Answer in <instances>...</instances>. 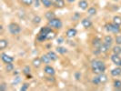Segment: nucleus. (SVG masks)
<instances>
[{"label": "nucleus", "instance_id": "12", "mask_svg": "<svg viewBox=\"0 0 121 91\" xmlns=\"http://www.w3.org/2000/svg\"><path fill=\"white\" fill-rule=\"evenodd\" d=\"M81 25L85 27V28H90L91 26H92V21H91L89 18H83L82 20H81Z\"/></svg>", "mask_w": 121, "mask_h": 91}, {"label": "nucleus", "instance_id": "33", "mask_svg": "<svg viewBox=\"0 0 121 91\" xmlns=\"http://www.w3.org/2000/svg\"><path fill=\"white\" fill-rule=\"evenodd\" d=\"M30 73H31V67L29 66L24 67V68H23V74H25L26 76H27V75H30Z\"/></svg>", "mask_w": 121, "mask_h": 91}, {"label": "nucleus", "instance_id": "41", "mask_svg": "<svg viewBox=\"0 0 121 91\" xmlns=\"http://www.w3.org/2000/svg\"><path fill=\"white\" fill-rule=\"evenodd\" d=\"M80 77H81V74H80V73H76V79L78 80V79L80 78Z\"/></svg>", "mask_w": 121, "mask_h": 91}, {"label": "nucleus", "instance_id": "24", "mask_svg": "<svg viewBox=\"0 0 121 91\" xmlns=\"http://www.w3.org/2000/svg\"><path fill=\"white\" fill-rule=\"evenodd\" d=\"M56 53H58L60 55H64L67 53V49L66 48H64V47H57L56 48Z\"/></svg>", "mask_w": 121, "mask_h": 91}, {"label": "nucleus", "instance_id": "18", "mask_svg": "<svg viewBox=\"0 0 121 91\" xmlns=\"http://www.w3.org/2000/svg\"><path fill=\"white\" fill-rule=\"evenodd\" d=\"M48 56L50 57V59L52 61H56L58 59V56H57L56 53L54 52V51H48Z\"/></svg>", "mask_w": 121, "mask_h": 91}, {"label": "nucleus", "instance_id": "3", "mask_svg": "<svg viewBox=\"0 0 121 91\" xmlns=\"http://www.w3.org/2000/svg\"><path fill=\"white\" fill-rule=\"evenodd\" d=\"M48 26H51L52 28H55L56 30H59L63 27V22L61 21L60 18H57V17H55L51 20H48Z\"/></svg>", "mask_w": 121, "mask_h": 91}, {"label": "nucleus", "instance_id": "21", "mask_svg": "<svg viewBox=\"0 0 121 91\" xmlns=\"http://www.w3.org/2000/svg\"><path fill=\"white\" fill-rule=\"evenodd\" d=\"M41 4L46 8H49V7L53 6V4H52V1L51 0H41Z\"/></svg>", "mask_w": 121, "mask_h": 91}, {"label": "nucleus", "instance_id": "7", "mask_svg": "<svg viewBox=\"0 0 121 91\" xmlns=\"http://www.w3.org/2000/svg\"><path fill=\"white\" fill-rule=\"evenodd\" d=\"M110 58H111V61L113 62L114 65H116L117 67H121V57L119 56V55L113 54Z\"/></svg>", "mask_w": 121, "mask_h": 91}, {"label": "nucleus", "instance_id": "29", "mask_svg": "<svg viewBox=\"0 0 121 91\" xmlns=\"http://www.w3.org/2000/svg\"><path fill=\"white\" fill-rule=\"evenodd\" d=\"M92 83L94 84V85H99V84H101V81H100V78H99V77H98V75L96 76V77H94L93 78H92Z\"/></svg>", "mask_w": 121, "mask_h": 91}, {"label": "nucleus", "instance_id": "1", "mask_svg": "<svg viewBox=\"0 0 121 91\" xmlns=\"http://www.w3.org/2000/svg\"><path fill=\"white\" fill-rule=\"evenodd\" d=\"M90 67L92 72L94 74H97V75H99L101 73H105L106 68H107L105 63L99 59H94V60L91 61Z\"/></svg>", "mask_w": 121, "mask_h": 91}, {"label": "nucleus", "instance_id": "15", "mask_svg": "<svg viewBox=\"0 0 121 91\" xmlns=\"http://www.w3.org/2000/svg\"><path fill=\"white\" fill-rule=\"evenodd\" d=\"M110 74L112 77H119L121 75V67H117L115 68H113L111 71H110Z\"/></svg>", "mask_w": 121, "mask_h": 91}, {"label": "nucleus", "instance_id": "17", "mask_svg": "<svg viewBox=\"0 0 121 91\" xmlns=\"http://www.w3.org/2000/svg\"><path fill=\"white\" fill-rule=\"evenodd\" d=\"M40 58H41V60L44 64H46V65H48L49 63L51 62V59H50V57L48 56V54H43L41 56H40Z\"/></svg>", "mask_w": 121, "mask_h": 91}, {"label": "nucleus", "instance_id": "11", "mask_svg": "<svg viewBox=\"0 0 121 91\" xmlns=\"http://www.w3.org/2000/svg\"><path fill=\"white\" fill-rule=\"evenodd\" d=\"M78 34V31L76 28H69L67 30V33H66V36H67V38H73L77 36Z\"/></svg>", "mask_w": 121, "mask_h": 91}, {"label": "nucleus", "instance_id": "25", "mask_svg": "<svg viewBox=\"0 0 121 91\" xmlns=\"http://www.w3.org/2000/svg\"><path fill=\"white\" fill-rule=\"evenodd\" d=\"M98 77H99L100 81H101V83H102V84L106 83V82H108V76H107L105 73H101V74H99V75H98Z\"/></svg>", "mask_w": 121, "mask_h": 91}, {"label": "nucleus", "instance_id": "40", "mask_svg": "<svg viewBox=\"0 0 121 91\" xmlns=\"http://www.w3.org/2000/svg\"><path fill=\"white\" fill-rule=\"evenodd\" d=\"M18 82H20V78H19V77H17V78H16V81H14L13 84H14V83H15V84H17Z\"/></svg>", "mask_w": 121, "mask_h": 91}, {"label": "nucleus", "instance_id": "23", "mask_svg": "<svg viewBox=\"0 0 121 91\" xmlns=\"http://www.w3.org/2000/svg\"><path fill=\"white\" fill-rule=\"evenodd\" d=\"M8 46V41L6 39H0V49L3 50Z\"/></svg>", "mask_w": 121, "mask_h": 91}, {"label": "nucleus", "instance_id": "13", "mask_svg": "<svg viewBox=\"0 0 121 91\" xmlns=\"http://www.w3.org/2000/svg\"><path fill=\"white\" fill-rule=\"evenodd\" d=\"M42 60L40 57H36L32 60V66L35 67V68H39L42 65Z\"/></svg>", "mask_w": 121, "mask_h": 91}, {"label": "nucleus", "instance_id": "36", "mask_svg": "<svg viewBox=\"0 0 121 91\" xmlns=\"http://www.w3.org/2000/svg\"><path fill=\"white\" fill-rule=\"evenodd\" d=\"M115 42H116V44H117V45H119V46L121 45V36H120V35H118V36H116Z\"/></svg>", "mask_w": 121, "mask_h": 91}, {"label": "nucleus", "instance_id": "30", "mask_svg": "<svg viewBox=\"0 0 121 91\" xmlns=\"http://www.w3.org/2000/svg\"><path fill=\"white\" fill-rule=\"evenodd\" d=\"M113 86H114V87L117 88V89H120L121 88V81L120 80H118V79H116V80H114V82H113Z\"/></svg>", "mask_w": 121, "mask_h": 91}, {"label": "nucleus", "instance_id": "43", "mask_svg": "<svg viewBox=\"0 0 121 91\" xmlns=\"http://www.w3.org/2000/svg\"><path fill=\"white\" fill-rule=\"evenodd\" d=\"M18 73H19V72H18L17 70H16V72H14V75H17Z\"/></svg>", "mask_w": 121, "mask_h": 91}, {"label": "nucleus", "instance_id": "5", "mask_svg": "<svg viewBox=\"0 0 121 91\" xmlns=\"http://www.w3.org/2000/svg\"><path fill=\"white\" fill-rule=\"evenodd\" d=\"M7 28H8V31H9V33L13 35V36H17L18 34H20V32H21V26L17 24V23H15V22H12V23H10V24L8 25V26H7Z\"/></svg>", "mask_w": 121, "mask_h": 91}, {"label": "nucleus", "instance_id": "28", "mask_svg": "<svg viewBox=\"0 0 121 91\" xmlns=\"http://www.w3.org/2000/svg\"><path fill=\"white\" fill-rule=\"evenodd\" d=\"M19 2L26 6H30L34 3V0H19Z\"/></svg>", "mask_w": 121, "mask_h": 91}, {"label": "nucleus", "instance_id": "26", "mask_svg": "<svg viewBox=\"0 0 121 91\" xmlns=\"http://www.w3.org/2000/svg\"><path fill=\"white\" fill-rule=\"evenodd\" d=\"M112 51H113V54L120 55L121 54V47L119 46V45H117V46H115V47H113Z\"/></svg>", "mask_w": 121, "mask_h": 91}, {"label": "nucleus", "instance_id": "39", "mask_svg": "<svg viewBox=\"0 0 121 91\" xmlns=\"http://www.w3.org/2000/svg\"><path fill=\"white\" fill-rule=\"evenodd\" d=\"M56 41H57V44H62V43H64V38L63 37H58Z\"/></svg>", "mask_w": 121, "mask_h": 91}, {"label": "nucleus", "instance_id": "38", "mask_svg": "<svg viewBox=\"0 0 121 91\" xmlns=\"http://www.w3.org/2000/svg\"><path fill=\"white\" fill-rule=\"evenodd\" d=\"M34 3H35V6H36V7H38L39 5L41 4V0H34Z\"/></svg>", "mask_w": 121, "mask_h": 91}, {"label": "nucleus", "instance_id": "22", "mask_svg": "<svg viewBox=\"0 0 121 91\" xmlns=\"http://www.w3.org/2000/svg\"><path fill=\"white\" fill-rule=\"evenodd\" d=\"M5 68H6V72L10 73V72H12V71H14V68H15V67H14L13 63H7V64H6V67H5Z\"/></svg>", "mask_w": 121, "mask_h": 91}, {"label": "nucleus", "instance_id": "6", "mask_svg": "<svg viewBox=\"0 0 121 91\" xmlns=\"http://www.w3.org/2000/svg\"><path fill=\"white\" fill-rule=\"evenodd\" d=\"M1 59H2V61H3L5 64H7V63H13V62L15 61V58H14L13 56L6 54V53H2V54H1Z\"/></svg>", "mask_w": 121, "mask_h": 91}, {"label": "nucleus", "instance_id": "19", "mask_svg": "<svg viewBox=\"0 0 121 91\" xmlns=\"http://www.w3.org/2000/svg\"><path fill=\"white\" fill-rule=\"evenodd\" d=\"M111 47H109L108 45H107V44H105L103 43L102 45H101V47H100V51H101V53H108L109 51V49H110Z\"/></svg>", "mask_w": 121, "mask_h": 91}, {"label": "nucleus", "instance_id": "9", "mask_svg": "<svg viewBox=\"0 0 121 91\" xmlns=\"http://www.w3.org/2000/svg\"><path fill=\"white\" fill-rule=\"evenodd\" d=\"M44 72H45V74L48 75L50 77H53L55 74H56V70H55V68L53 67H51L49 65H47L45 67V68H44Z\"/></svg>", "mask_w": 121, "mask_h": 91}, {"label": "nucleus", "instance_id": "2", "mask_svg": "<svg viewBox=\"0 0 121 91\" xmlns=\"http://www.w3.org/2000/svg\"><path fill=\"white\" fill-rule=\"evenodd\" d=\"M52 27L49 26H46L44 27H41V29L39 30L37 36H36V40L38 42H44L47 40V36L48 35V33L50 31H52Z\"/></svg>", "mask_w": 121, "mask_h": 91}, {"label": "nucleus", "instance_id": "16", "mask_svg": "<svg viewBox=\"0 0 121 91\" xmlns=\"http://www.w3.org/2000/svg\"><path fill=\"white\" fill-rule=\"evenodd\" d=\"M113 42H114V39H113V37L111 36H106L105 37H104V41L103 43H105V44H107V45H108L109 47H111L112 46V44H113Z\"/></svg>", "mask_w": 121, "mask_h": 91}, {"label": "nucleus", "instance_id": "14", "mask_svg": "<svg viewBox=\"0 0 121 91\" xmlns=\"http://www.w3.org/2000/svg\"><path fill=\"white\" fill-rule=\"evenodd\" d=\"M102 44H103V43L101 41V39L98 38V37H95V38L92 40V45H93V47H94L95 48H100V47H101Z\"/></svg>", "mask_w": 121, "mask_h": 91}, {"label": "nucleus", "instance_id": "31", "mask_svg": "<svg viewBox=\"0 0 121 91\" xmlns=\"http://www.w3.org/2000/svg\"><path fill=\"white\" fill-rule=\"evenodd\" d=\"M113 23H115V24L120 26L121 25V17H119V16H115V17H113Z\"/></svg>", "mask_w": 121, "mask_h": 91}, {"label": "nucleus", "instance_id": "27", "mask_svg": "<svg viewBox=\"0 0 121 91\" xmlns=\"http://www.w3.org/2000/svg\"><path fill=\"white\" fill-rule=\"evenodd\" d=\"M97 10L96 7H94V6H91V7H88L87 8V13H88V15H90V16H95L96 14H97Z\"/></svg>", "mask_w": 121, "mask_h": 91}, {"label": "nucleus", "instance_id": "37", "mask_svg": "<svg viewBox=\"0 0 121 91\" xmlns=\"http://www.w3.org/2000/svg\"><path fill=\"white\" fill-rule=\"evenodd\" d=\"M0 90L1 91H5L6 90V86L5 83H2L1 85H0Z\"/></svg>", "mask_w": 121, "mask_h": 91}, {"label": "nucleus", "instance_id": "42", "mask_svg": "<svg viewBox=\"0 0 121 91\" xmlns=\"http://www.w3.org/2000/svg\"><path fill=\"white\" fill-rule=\"evenodd\" d=\"M66 1H67L68 3H73V2H75L76 0H66Z\"/></svg>", "mask_w": 121, "mask_h": 91}, {"label": "nucleus", "instance_id": "34", "mask_svg": "<svg viewBox=\"0 0 121 91\" xmlns=\"http://www.w3.org/2000/svg\"><path fill=\"white\" fill-rule=\"evenodd\" d=\"M41 20H42V19H41V17H40L39 16H36V17H33V23L38 25L39 23H41Z\"/></svg>", "mask_w": 121, "mask_h": 91}, {"label": "nucleus", "instance_id": "35", "mask_svg": "<svg viewBox=\"0 0 121 91\" xmlns=\"http://www.w3.org/2000/svg\"><path fill=\"white\" fill-rule=\"evenodd\" d=\"M28 88H29V85L27 83H24L22 85V87H20V91H26Z\"/></svg>", "mask_w": 121, "mask_h": 91}, {"label": "nucleus", "instance_id": "44", "mask_svg": "<svg viewBox=\"0 0 121 91\" xmlns=\"http://www.w3.org/2000/svg\"><path fill=\"white\" fill-rule=\"evenodd\" d=\"M112 1H115V2H118L119 0H112Z\"/></svg>", "mask_w": 121, "mask_h": 91}, {"label": "nucleus", "instance_id": "20", "mask_svg": "<svg viewBox=\"0 0 121 91\" xmlns=\"http://www.w3.org/2000/svg\"><path fill=\"white\" fill-rule=\"evenodd\" d=\"M45 17L47 18L48 20H51L53 18L56 17V15H55L54 11H48V12L45 14Z\"/></svg>", "mask_w": 121, "mask_h": 91}, {"label": "nucleus", "instance_id": "8", "mask_svg": "<svg viewBox=\"0 0 121 91\" xmlns=\"http://www.w3.org/2000/svg\"><path fill=\"white\" fill-rule=\"evenodd\" d=\"M53 6L56 7V8H64L66 6V3L65 0H51Z\"/></svg>", "mask_w": 121, "mask_h": 91}, {"label": "nucleus", "instance_id": "32", "mask_svg": "<svg viewBox=\"0 0 121 91\" xmlns=\"http://www.w3.org/2000/svg\"><path fill=\"white\" fill-rule=\"evenodd\" d=\"M55 37H56V32L52 30L48 33V35L47 36V40H52V39H54Z\"/></svg>", "mask_w": 121, "mask_h": 91}, {"label": "nucleus", "instance_id": "10", "mask_svg": "<svg viewBox=\"0 0 121 91\" xmlns=\"http://www.w3.org/2000/svg\"><path fill=\"white\" fill-rule=\"evenodd\" d=\"M89 6V3L87 0H80L78 2V7L81 10H86Z\"/></svg>", "mask_w": 121, "mask_h": 91}, {"label": "nucleus", "instance_id": "4", "mask_svg": "<svg viewBox=\"0 0 121 91\" xmlns=\"http://www.w3.org/2000/svg\"><path fill=\"white\" fill-rule=\"evenodd\" d=\"M105 29L108 33L118 34L120 32V26L115 24V23H108L105 25Z\"/></svg>", "mask_w": 121, "mask_h": 91}]
</instances>
